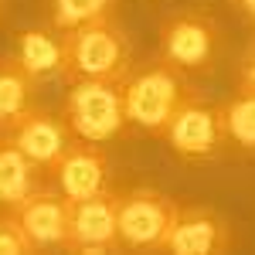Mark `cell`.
<instances>
[{"instance_id":"cell-19","label":"cell","mask_w":255,"mask_h":255,"mask_svg":"<svg viewBox=\"0 0 255 255\" xmlns=\"http://www.w3.org/2000/svg\"><path fill=\"white\" fill-rule=\"evenodd\" d=\"M235 3H238V10H242L249 20H255V0H235Z\"/></svg>"},{"instance_id":"cell-11","label":"cell","mask_w":255,"mask_h":255,"mask_svg":"<svg viewBox=\"0 0 255 255\" xmlns=\"http://www.w3.org/2000/svg\"><path fill=\"white\" fill-rule=\"evenodd\" d=\"M232 228L228 221L201 204H187L177 211V221L167 235L163 252H177V255H221L232 249Z\"/></svg>"},{"instance_id":"cell-16","label":"cell","mask_w":255,"mask_h":255,"mask_svg":"<svg viewBox=\"0 0 255 255\" xmlns=\"http://www.w3.org/2000/svg\"><path fill=\"white\" fill-rule=\"evenodd\" d=\"M48 3H51V24L58 31H72L85 20L116 14L119 0H48Z\"/></svg>"},{"instance_id":"cell-13","label":"cell","mask_w":255,"mask_h":255,"mask_svg":"<svg viewBox=\"0 0 255 255\" xmlns=\"http://www.w3.org/2000/svg\"><path fill=\"white\" fill-rule=\"evenodd\" d=\"M44 187V167H38L20 146L10 139H0V208H17L24 197Z\"/></svg>"},{"instance_id":"cell-10","label":"cell","mask_w":255,"mask_h":255,"mask_svg":"<svg viewBox=\"0 0 255 255\" xmlns=\"http://www.w3.org/2000/svg\"><path fill=\"white\" fill-rule=\"evenodd\" d=\"M55 184L68 201H82V197L102 194L109 187V153L106 143H92V139H72L68 150L61 153L55 163Z\"/></svg>"},{"instance_id":"cell-8","label":"cell","mask_w":255,"mask_h":255,"mask_svg":"<svg viewBox=\"0 0 255 255\" xmlns=\"http://www.w3.org/2000/svg\"><path fill=\"white\" fill-rule=\"evenodd\" d=\"M20 228L31 238L34 252H68V225H72V201L51 191V187H38L31 197H24L17 208Z\"/></svg>"},{"instance_id":"cell-4","label":"cell","mask_w":255,"mask_h":255,"mask_svg":"<svg viewBox=\"0 0 255 255\" xmlns=\"http://www.w3.org/2000/svg\"><path fill=\"white\" fill-rule=\"evenodd\" d=\"M174 197L153 187H133L119 194V245L129 252H160L177 221Z\"/></svg>"},{"instance_id":"cell-12","label":"cell","mask_w":255,"mask_h":255,"mask_svg":"<svg viewBox=\"0 0 255 255\" xmlns=\"http://www.w3.org/2000/svg\"><path fill=\"white\" fill-rule=\"evenodd\" d=\"M14 55L38 79V85L48 79H61V72H65V31H58L55 24L51 27H27V31H20Z\"/></svg>"},{"instance_id":"cell-15","label":"cell","mask_w":255,"mask_h":255,"mask_svg":"<svg viewBox=\"0 0 255 255\" xmlns=\"http://www.w3.org/2000/svg\"><path fill=\"white\" fill-rule=\"evenodd\" d=\"M221 119H225V136L232 146L255 153V92H242L235 99L221 102Z\"/></svg>"},{"instance_id":"cell-5","label":"cell","mask_w":255,"mask_h":255,"mask_svg":"<svg viewBox=\"0 0 255 255\" xmlns=\"http://www.w3.org/2000/svg\"><path fill=\"white\" fill-rule=\"evenodd\" d=\"M218 24L208 14H170L160 24V58L184 68L187 75H208L218 58Z\"/></svg>"},{"instance_id":"cell-14","label":"cell","mask_w":255,"mask_h":255,"mask_svg":"<svg viewBox=\"0 0 255 255\" xmlns=\"http://www.w3.org/2000/svg\"><path fill=\"white\" fill-rule=\"evenodd\" d=\"M38 79L20 65L17 55L0 58V129H7L17 116H24L34 106Z\"/></svg>"},{"instance_id":"cell-17","label":"cell","mask_w":255,"mask_h":255,"mask_svg":"<svg viewBox=\"0 0 255 255\" xmlns=\"http://www.w3.org/2000/svg\"><path fill=\"white\" fill-rule=\"evenodd\" d=\"M27 252H34V245H31V238L24 235L17 215L7 208L0 215V255H27Z\"/></svg>"},{"instance_id":"cell-1","label":"cell","mask_w":255,"mask_h":255,"mask_svg":"<svg viewBox=\"0 0 255 255\" xmlns=\"http://www.w3.org/2000/svg\"><path fill=\"white\" fill-rule=\"evenodd\" d=\"M133 72V44L116 17H96L65 31V82H126Z\"/></svg>"},{"instance_id":"cell-2","label":"cell","mask_w":255,"mask_h":255,"mask_svg":"<svg viewBox=\"0 0 255 255\" xmlns=\"http://www.w3.org/2000/svg\"><path fill=\"white\" fill-rule=\"evenodd\" d=\"M194 96L197 89L191 85L187 72L170 65L167 58L146 61L143 68L129 72V79L123 82V99H126L129 123L143 133H153V136H163L174 113Z\"/></svg>"},{"instance_id":"cell-7","label":"cell","mask_w":255,"mask_h":255,"mask_svg":"<svg viewBox=\"0 0 255 255\" xmlns=\"http://www.w3.org/2000/svg\"><path fill=\"white\" fill-rule=\"evenodd\" d=\"M119 194H102L72 201L68 225V252H119Z\"/></svg>"},{"instance_id":"cell-9","label":"cell","mask_w":255,"mask_h":255,"mask_svg":"<svg viewBox=\"0 0 255 255\" xmlns=\"http://www.w3.org/2000/svg\"><path fill=\"white\" fill-rule=\"evenodd\" d=\"M3 136L10 139L14 146H20L38 167H44V174L55 170V163L61 160V153H65L68 143L75 139L72 129H68V123H65V116H55V113L38 109V106H31L24 116L14 119V123L3 129Z\"/></svg>"},{"instance_id":"cell-3","label":"cell","mask_w":255,"mask_h":255,"mask_svg":"<svg viewBox=\"0 0 255 255\" xmlns=\"http://www.w3.org/2000/svg\"><path fill=\"white\" fill-rule=\"evenodd\" d=\"M61 116L68 123L72 136L92 139V143H113L129 133L123 82H99L82 79L68 82V96L61 102Z\"/></svg>"},{"instance_id":"cell-20","label":"cell","mask_w":255,"mask_h":255,"mask_svg":"<svg viewBox=\"0 0 255 255\" xmlns=\"http://www.w3.org/2000/svg\"><path fill=\"white\" fill-rule=\"evenodd\" d=\"M3 7H7V0H0V17H3Z\"/></svg>"},{"instance_id":"cell-6","label":"cell","mask_w":255,"mask_h":255,"mask_svg":"<svg viewBox=\"0 0 255 255\" xmlns=\"http://www.w3.org/2000/svg\"><path fill=\"white\" fill-rule=\"evenodd\" d=\"M163 139L180 160H215L228 146L221 106H208L197 96L187 99L163 129Z\"/></svg>"},{"instance_id":"cell-18","label":"cell","mask_w":255,"mask_h":255,"mask_svg":"<svg viewBox=\"0 0 255 255\" xmlns=\"http://www.w3.org/2000/svg\"><path fill=\"white\" fill-rule=\"evenodd\" d=\"M238 89L242 92H255V38L245 51V61H242V79H238Z\"/></svg>"}]
</instances>
